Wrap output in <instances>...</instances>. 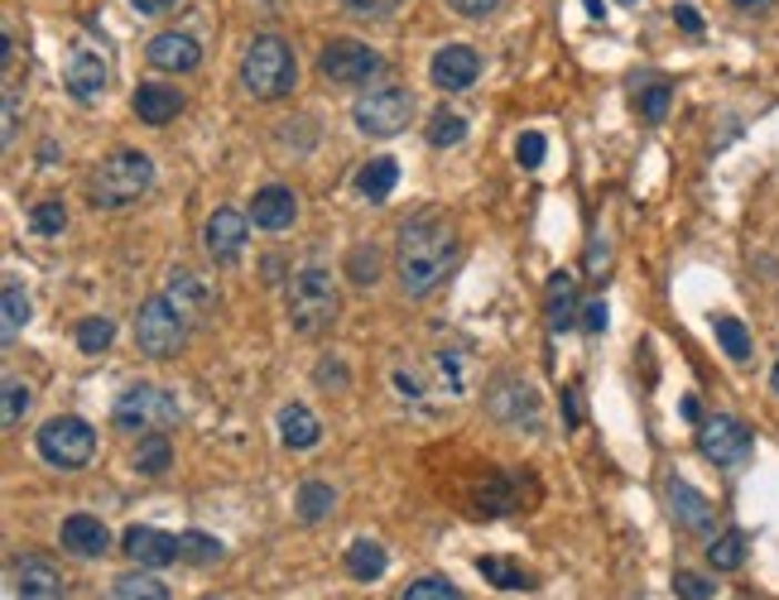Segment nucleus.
<instances>
[{
	"instance_id": "34",
	"label": "nucleus",
	"mask_w": 779,
	"mask_h": 600,
	"mask_svg": "<svg viewBox=\"0 0 779 600\" xmlns=\"http://www.w3.org/2000/svg\"><path fill=\"white\" fill-rule=\"evenodd\" d=\"M635 96H640V115L649 125H659L664 115H669V82H659V78H645L640 87H635Z\"/></svg>"
},
{
	"instance_id": "49",
	"label": "nucleus",
	"mask_w": 779,
	"mask_h": 600,
	"mask_svg": "<svg viewBox=\"0 0 779 600\" xmlns=\"http://www.w3.org/2000/svg\"><path fill=\"white\" fill-rule=\"evenodd\" d=\"M130 6H135L140 14H164V10L179 6V0H130Z\"/></svg>"
},
{
	"instance_id": "31",
	"label": "nucleus",
	"mask_w": 779,
	"mask_h": 600,
	"mask_svg": "<svg viewBox=\"0 0 779 600\" xmlns=\"http://www.w3.org/2000/svg\"><path fill=\"white\" fill-rule=\"evenodd\" d=\"M222 543H216L212 533H202V529H188V533H179V562H193V567H208V562H216L222 558Z\"/></svg>"
},
{
	"instance_id": "30",
	"label": "nucleus",
	"mask_w": 779,
	"mask_h": 600,
	"mask_svg": "<svg viewBox=\"0 0 779 600\" xmlns=\"http://www.w3.org/2000/svg\"><path fill=\"white\" fill-rule=\"evenodd\" d=\"M0 394H6V404H0V423H6V428H20L34 394H29V385H24L20 375H6V379H0Z\"/></svg>"
},
{
	"instance_id": "17",
	"label": "nucleus",
	"mask_w": 779,
	"mask_h": 600,
	"mask_svg": "<svg viewBox=\"0 0 779 600\" xmlns=\"http://www.w3.org/2000/svg\"><path fill=\"white\" fill-rule=\"evenodd\" d=\"M63 548L72 552V558H107L111 552V533H107V523H101L97 515H72L63 519Z\"/></svg>"
},
{
	"instance_id": "29",
	"label": "nucleus",
	"mask_w": 779,
	"mask_h": 600,
	"mask_svg": "<svg viewBox=\"0 0 779 600\" xmlns=\"http://www.w3.org/2000/svg\"><path fill=\"white\" fill-rule=\"evenodd\" d=\"M476 572H482L490 587H500V591H529L534 587V577L525 572V567L500 562V558H482V562H476Z\"/></svg>"
},
{
	"instance_id": "47",
	"label": "nucleus",
	"mask_w": 779,
	"mask_h": 600,
	"mask_svg": "<svg viewBox=\"0 0 779 600\" xmlns=\"http://www.w3.org/2000/svg\"><path fill=\"white\" fill-rule=\"evenodd\" d=\"M317 379H323V389H342L346 385V370H342V365H317Z\"/></svg>"
},
{
	"instance_id": "20",
	"label": "nucleus",
	"mask_w": 779,
	"mask_h": 600,
	"mask_svg": "<svg viewBox=\"0 0 779 600\" xmlns=\"http://www.w3.org/2000/svg\"><path fill=\"white\" fill-rule=\"evenodd\" d=\"M164 298L179 307V313L188 317V322H202L212 313V288L198 279V274H188V270H173L169 274V288H164Z\"/></svg>"
},
{
	"instance_id": "35",
	"label": "nucleus",
	"mask_w": 779,
	"mask_h": 600,
	"mask_svg": "<svg viewBox=\"0 0 779 600\" xmlns=\"http://www.w3.org/2000/svg\"><path fill=\"white\" fill-rule=\"evenodd\" d=\"M115 342V322L111 317H87V322H78V350L82 356H101Z\"/></svg>"
},
{
	"instance_id": "45",
	"label": "nucleus",
	"mask_w": 779,
	"mask_h": 600,
	"mask_svg": "<svg viewBox=\"0 0 779 600\" xmlns=\"http://www.w3.org/2000/svg\"><path fill=\"white\" fill-rule=\"evenodd\" d=\"M447 6H453V10L462 14V20H486V14L496 10L500 0H447Z\"/></svg>"
},
{
	"instance_id": "40",
	"label": "nucleus",
	"mask_w": 779,
	"mask_h": 600,
	"mask_svg": "<svg viewBox=\"0 0 779 600\" xmlns=\"http://www.w3.org/2000/svg\"><path fill=\"white\" fill-rule=\"evenodd\" d=\"M404 0H342V10L352 14V20H385V14H395Z\"/></svg>"
},
{
	"instance_id": "37",
	"label": "nucleus",
	"mask_w": 779,
	"mask_h": 600,
	"mask_svg": "<svg viewBox=\"0 0 779 600\" xmlns=\"http://www.w3.org/2000/svg\"><path fill=\"white\" fill-rule=\"evenodd\" d=\"M707 562L717 567V572H736V567L746 562V538L741 533H721L707 543Z\"/></svg>"
},
{
	"instance_id": "4",
	"label": "nucleus",
	"mask_w": 779,
	"mask_h": 600,
	"mask_svg": "<svg viewBox=\"0 0 779 600\" xmlns=\"http://www.w3.org/2000/svg\"><path fill=\"white\" fill-rule=\"evenodd\" d=\"M337 288H332V274L327 270H299L294 279H289V322H294V332L303 336H317L327 332L332 322H337Z\"/></svg>"
},
{
	"instance_id": "3",
	"label": "nucleus",
	"mask_w": 779,
	"mask_h": 600,
	"mask_svg": "<svg viewBox=\"0 0 779 600\" xmlns=\"http://www.w3.org/2000/svg\"><path fill=\"white\" fill-rule=\"evenodd\" d=\"M241 82H245V92L260 96V101L294 92L299 63H294V53H289V43L274 39V34H260L241 58Z\"/></svg>"
},
{
	"instance_id": "24",
	"label": "nucleus",
	"mask_w": 779,
	"mask_h": 600,
	"mask_svg": "<svg viewBox=\"0 0 779 600\" xmlns=\"http://www.w3.org/2000/svg\"><path fill=\"white\" fill-rule=\"evenodd\" d=\"M385 548L375 543V538H356L352 548H346V577L352 581H381L385 577Z\"/></svg>"
},
{
	"instance_id": "16",
	"label": "nucleus",
	"mask_w": 779,
	"mask_h": 600,
	"mask_svg": "<svg viewBox=\"0 0 779 600\" xmlns=\"http://www.w3.org/2000/svg\"><path fill=\"white\" fill-rule=\"evenodd\" d=\"M14 596L20 600H63V577L49 558H20L14 562Z\"/></svg>"
},
{
	"instance_id": "51",
	"label": "nucleus",
	"mask_w": 779,
	"mask_h": 600,
	"mask_svg": "<svg viewBox=\"0 0 779 600\" xmlns=\"http://www.w3.org/2000/svg\"><path fill=\"white\" fill-rule=\"evenodd\" d=\"M736 6H746V10H765V6H775V0H736Z\"/></svg>"
},
{
	"instance_id": "41",
	"label": "nucleus",
	"mask_w": 779,
	"mask_h": 600,
	"mask_svg": "<svg viewBox=\"0 0 779 600\" xmlns=\"http://www.w3.org/2000/svg\"><path fill=\"white\" fill-rule=\"evenodd\" d=\"M399 600H462V596H457V587H447L443 577H424V581H414Z\"/></svg>"
},
{
	"instance_id": "38",
	"label": "nucleus",
	"mask_w": 779,
	"mask_h": 600,
	"mask_svg": "<svg viewBox=\"0 0 779 600\" xmlns=\"http://www.w3.org/2000/svg\"><path fill=\"white\" fill-rule=\"evenodd\" d=\"M467 140V121H462L457 111H433V121H428V144H438V150H447V144H462Z\"/></svg>"
},
{
	"instance_id": "46",
	"label": "nucleus",
	"mask_w": 779,
	"mask_h": 600,
	"mask_svg": "<svg viewBox=\"0 0 779 600\" xmlns=\"http://www.w3.org/2000/svg\"><path fill=\"white\" fill-rule=\"evenodd\" d=\"M14 121H20V92H14V82L6 87V144H14Z\"/></svg>"
},
{
	"instance_id": "39",
	"label": "nucleus",
	"mask_w": 779,
	"mask_h": 600,
	"mask_svg": "<svg viewBox=\"0 0 779 600\" xmlns=\"http://www.w3.org/2000/svg\"><path fill=\"white\" fill-rule=\"evenodd\" d=\"M29 226H34L39 236H58V231L68 226V212H63V202H39V207L29 212Z\"/></svg>"
},
{
	"instance_id": "10",
	"label": "nucleus",
	"mask_w": 779,
	"mask_h": 600,
	"mask_svg": "<svg viewBox=\"0 0 779 600\" xmlns=\"http://www.w3.org/2000/svg\"><path fill=\"white\" fill-rule=\"evenodd\" d=\"M414 115V96L399 92V87H381V92L361 96L356 101V130L361 135H375V140H389L409 125Z\"/></svg>"
},
{
	"instance_id": "11",
	"label": "nucleus",
	"mask_w": 779,
	"mask_h": 600,
	"mask_svg": "<svg viewBox=\"0 0 779 600\" xmlns=\"http://www.w3.org/2000/svg\"><path fill=\"white\" fill-rule=\"evenodd\" d=\"M381 68H385V63H381V53L366 49V43H356V39H337V43H327L323 58H317V72H323L327 82H346V87L371 82Z\"/></svg>"
},
{
	"instance_id": "13",
	"label": "nucleus",
	"mask_w": 779,
	"mask_h": 600,
	"mask_svg": "<svg viewBox=\"0 0 779 600\" xmlns=\"http://www.w3.org/2000/svg\"><path fill=\"white\" fill-rule=\"evenodd\" d=\"M428 78H433V87H443V92H467V87L482 78V58H476L467 43H447V49L433 53Z\"/></svg>"
},
{
	"instance_id": "18",
	"label": "nucleus",
	"mask_w": 779,
	"mask_h": 600,
	"mask_svg": "<svg viewBox=\"0 0 779 600\" xmlns=\"http://www.w3.org/2000/svg\"><path fill=\"white\" fill-rule=\"evenodd\" d=\"M150 63L164 72H193L202 63V49L193 34H179V29H164V34L150 39Z\"/></svg>"
},
{
	"instance_id": "27",
	"label": "nucleus",
	"mask_w": 779,
	"mask_h": 600,
	"mask_svg": "<svg viewBox=\"0 0 779 600\" xmlns=\"http://www.w3.org/2000/svg\"><path fill=\"white\" fill-rule=\"evenodd\" d=\"M29 294L20 284H6V298H0V346H14V336L29 327Z\"/></svg>"
},
{
	"instance_id": "2",
	"label": "nucleus",
	"mask_w": 779,
	"mask_h": 600,
	"mask_svg": "<svg viewBox=\"0 0 779 600\" xmlns=\"http://www.w3.org/2000/svg\"><path fill=\"white\" fill-rule=\"evenodd\" d=\"M154 187V164L150 154L140 150H115L111 159H101V169L92 173V207L101 212H115V207H130L140 202L144 193Z\"/></svg>"
},
{
	"instance_id": "42",
	"label": "nucleus",
	"mask_w": 779,
	"mask_h": 600,
	"mask_svg": "<svg viewBox=\"0 0 779 600\" xmlns=\"http://www.w3.org/2000/svg\"><path fill=\"white\" fill-rule=\"evenodd\" d=\"M674 587H678V596H684V600H712L717 596V581H707L698 572H678Z\"/></svg>"
},
{
	"instance_id": "33",
	"label": "nucleus",
	"mask_w": 779,
	"mask_h": 600,
	"mask_svg": "<svg viewBox=\"0 0 779 600\" xmlns=\"http://www.w3.org/2000/svg\"><path fill=\"white\" fill-rule=\"evenodd\" d=\"M712 332H717V342L731 360H750V332H746L741 317H712Z\"/></svg>"
},
{
	"instance_id": "1",
	"label": "nucleus",
	"mask_w": 779,
	"mask_h": 600,
	"mask_svg": "<svg viewBox=\"0 0 779 600\" xmlns=\"http://www.w3.org/2000/svg\"><path fill=\"white\" fill-rule=\"evenodd\" d=\"M457 255V236L438 212H418L399 226V251H395V270H399V288L404 294H428L433 284L447 274Z\"/></svg>"
},
{
	"instance_id": "26",
	"label": "nucleus",
	"mask_w": 779,
	"mask_h": 600,
	"mask_svg": "<svg viewBox=\"0 0 779 600\" xmlns=\"http://www.w3.org/2000/svg\"><path fill=\"white\" fill-rule=\"evenodd\" d=\"M169 461H173L169 437H164V433H140L135 451H130V466H135L140 476H164V471H169Z\"/></svg>"
},
{
	"instance_id": "6",
	"label": "nucleus",
	"mask_w": 779,
	"mask_h": 600,
	"mask_svg": "<svg viewBox=\"0 0 779 600\" xmlns=\"http://www.w3.org/2000/svg\"><path fill=\"white\" fill-rule=\"evenodd\" d=\"M111 423L121 433H159L179 423V399L159 385H130L111 408Z\"/></svg>"
},
{
	"instance_id": "52",
	"label": "nucleus",
	"mask_w": 779,
	"mask_h": 600,
	"mask_svg": "<svg viewBox=\"0 0 779 600\" xmlns=\"http://www.w3.org/2000/svg\"><path fill=\"white\" fill-rule=\"evenodd\" d=\"M770 385H775V399H779V365H775V375H770Z\"/></svg>"
},
{
	"instance_id": "15",
	"label": "nucleus",
	"mask_w": 779,
	"mask_h": 600,
	"mask_svg": "<svg viewBox=\"0 0 779 600\" xmlns=\"http://www.w3.org/2000/svg\"><path fill=\"white\" fill-rule=\"evenodd\" d=\"M669 509H674V519L684 523V529L692 533H702V538H712L717 533V515H712V505L702 500V490H692L688 480H669Z\"/></svg>"
},
{
	"instance_id": "5",
	"label": "nucleus",
	"mask_w": 779,
	"mask_h": 600,
	"mask_svg": "<svg viewBox=\"0 0 779 600\" xmlns=\"http://www.w3.org/2000/svg\"><path fill=\"white\" fill-rule=\"evenodd\" d=\"M34 447L53 471H82V466L97 457V433H92V423H82V418H49L39 428Z\"/></svg>"
},
{
	"instance_id": "50",
	"label": "nucleus",
	"mask_w": 779,
	"mask_h": 600,
	"mask_svg": "<svg viewBox=\"0 0 779 600\" xmlns=\"http://www.w3.org/2000/svg\"><path fill=\"white\" fill-rule=\"evenodd\" d=\"M678 408H684V418H688V423H702V404L692 399V394H684V404H678Z\"/></svg>"
},
{
	"instance_id": "25",
	"label": "nucleus",
	"mask_w": 779,
	"mask_h": 600,
	"mask_svg": "<svg viewBox=\"0 0 779 600\" xmlns=\"http://www.w3.org/2000/svg\"><path fill=\"white\" fill-rule=\"evenodd\" d=\"M280 437H284V447L303 451V447H313L317 437H323V428H317V418L303 404H289V408H280Z\"/></svg>"
},
{
	"instance_id": "21",
	"label": "nucleus",
	"mask_w": 779,
	"mask_h": 600,
	"mask_svg": "<svg viewBox=\"0 0 779 600\" xmlns=\"http://www.w3.org/2000/svg\"><path fill=\"white\" fill-rule=\"evenodd\" d=\"M179 111H183V96L173 92V87H164V82H144L135 92V115L144 125H169Z\"/></svg>"
},
{
	"instance_id": "22",
	"label": "nucleus",
	"mask_w": 779,
	"mask_h": 600,
	"mask_svg": "<svg viewBox=\"0 0 779 600\" xmlns=\"http://www.w3.org/2000/svg\"><path fill=\"white\" fill-rule=\"evenodd\" d=\"M548 332H568L577 317H583V303H577V284L573 274H554L548 279Z\"/></svg>"
},
{
	"instance_id": "14",
	"label": "nucleus",
	"mask_w": 779,
	"mask_h": 600,
	"mask_svg": "<svg viewBox=\"0 0 779 600\" xmlns=\"http://www.w3.org/2000/svg\"><path fill=\"white\" fill-rule=\"evenodd\" d=\"M125 558L144 567V572H159V567H169L173 558H179V538L173 533H159V529H144V523H130L125 538H121Z\"/></svg>"
},
{
	"instance_id": "8",
	"label": "nucleus",
	"mask_w": 779,
	"mask_h": 600,
	"mask_svg": "<svg viewBox=\"0 0 779 600\" xmlns=\"http://www.w3.org/2000/svg\"><path fill=\"white\" fill-rule=\"evenodd\" d=\"M63 87L78 101H97L111 87V58L101 43H92V34H78L72 49L63 58Z\"/></svg>"
},
{
	"instance_id": "9",
	"label": "nucleus",
	"mask_w": 779,
	"mask_h": 600,
	"mask_svg": "<svg viewBox=\"0 0 779 600\" xmlns=\"http://www.w3.org/2000/svg\"><path fill=\"white\" fill-rule=\"evenodd\" d=\"M698 447L712 466H741V461H750V451H756V437H750L741 418L712 414L698 423Z\"/></svg>"
},
{
	"instance_id": "44",
	"label": "nucleus",
	"mask_w": 779,
	"mask_h": 600,
	"mask_svg": "<svg viewBox=\"0 0 779 600\" xmlns=\"http://www.w3.org/2000/svg\"><path fill=\"white\" fill-rule=\"evenodd\" d=\"M577 322H583V327H587L591 336H597V332H606L611 313H606V303H601V298H591V303H583V317H577Z\"/></svg>"
},
{
	"instance_id": "7",
	"label": "nucleus",
	"mask_w": 779,
	"mask_h": 600,
	"mask_svg": "<svg viewBox=\"0 0 779 600\" xmlns=\"http://www.w3.org/2000/svg\"><path fill=\"white\" fill-rule=\"evenodd\" d=\"M183 342H188V317L169 298H150V303L140 307V317H135V346L150 360H169Z\"/></svg>"
},
{
	"instance_id": "32",
	"label": "nucleus",
	"mask_w": 779,
	"mask_h": 600,
	"mask_svg": "<svg viewBox=\"0 0 779 600\" xmlns=\"http://www.w3.org/2000/svg\"><path fill=\"white\" fill-rule=\"evenodd\" d=\"M111 600H169V587L159 577H140V572H125L115 577Z\"/></svg>"
},
{
	"instance_id": "43",
	"label": "nucleus",
	"mask_w": 779,
	"mask_h": 600,
	"mask_svg": "<svg viewBox=\"0 0 779 600\" xmlns=\"http://www.w3.org/2000/svg\"><path fill=\"white\" fill-rule=\"evenodd\" d=\"M544 150H548V140L539 135V130H529V135H519L515 159H519L525 169H539V164H544Z\"/></svg>"
},
{
	"instance_id": "28",
	"label": "nucleus",
	"mask_w": 779,
	"mask_h": 600,
	"mask_svg": "<svg viewBox=\"0 0 779 600\" xmlns=\"http://www.w3.org/2000/svg\"><path fill=\"white\" fill-rule=\"evenodd\" d=\"M332 505H337V490L327 486V480H303L299 486V519L303 523H323L332 515Z\"/></svg>"
},
{
	"instance_id": "48",
	"label": "nucleus",
	"mask_w": 779,
	"mask_h": 600,
	"mask_svg": "<svg viewBox=\"0 0 779 600\" xmlns=\"http://www.w3.org/2000/svg\"><path fill=\"white\" fill-rule=\"evenodd\" d=\"M674 20H678V24H684V29H688V34H702V14H698V10H692V6H678V10H674Z\"/></svg>"
},
{
	"instance_id": "12",
	"label": "nucleus",
	"mask_w": 779,
	"mask_h": 600,
	"mask_svg": "<svg viewBox=\"0 0 779 600\" xmlns=\"http://www.w3.org/2000/svg\"><path fill=\"white\" fill-rule=\"evenodd\" d=\"M245 231H251V222H245L236 207H216V212L208 216L202 245H208L212 265H236L241 251H245Z\"/></svg>"
},
{
	"instance_id": "36",
	"label": "nucleus",
	"mask_w": 779,
	"mask_h": 600,
	"mask_svg": "<svg viewBox=\"0 0 779 600\" xmlns=\"http://www.w3.org/2000/svg\"><path fill=\"white\" fill-rule=\"evenodd\" d=\"M346 279L356 288H371L381 279V251H375V245H356V251L346 255Z\"/></svg>"
},
{
	"instance_id": "23",
	"label": "nucleus",
	"mask_w": 779,
	"mask_h": 600,
	"mask_svg": "<svg viewBox=\"0 0 779 600\" xmlns=\"http://www.w3.org/2000/svg\"><path fill=\"white\" fill-rule=\"evenodd\" d=\"M395 183H399V164L389 154L371 159V164L356 173V193L366 197V202H385L389 193H395Z\"/></svg>"
},
{
	"instance_id": "19",
	"label": "nucleus",
	"mask_w": 779,
	"mask_h": 600,
	"mask_svg": "<svg viewBox=\"0 0 779 600\" xmlns=\"http://www.w3.org/2000/svg\"><path fill=\"white\" fill-rule=\"evenodd\" d=\"M294 216H299V197L289 193L284 183H270V187H260V193H255L251 222L260 231H289V226H294Z\"/></svg>"
}]
</instances>
